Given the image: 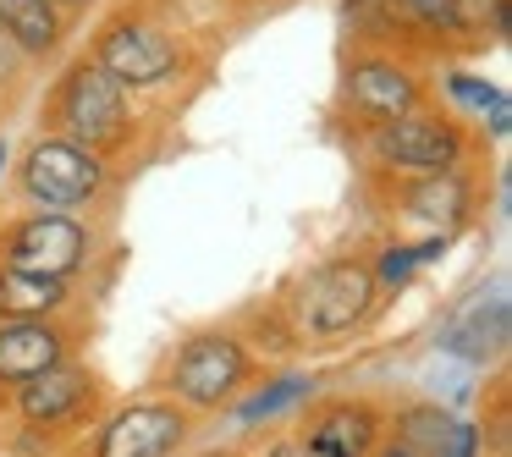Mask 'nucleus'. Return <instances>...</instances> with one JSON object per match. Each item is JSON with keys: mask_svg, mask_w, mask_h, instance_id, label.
<instances>
[{"mask_svg": "<svg viewBox=\"0 0 512 457\" xmlns=\"http://www.w3.org/2000/svg\"><path fill=\"white\" fill-rule=\"evenodd\" d=\"M83 397H89V380H83L78 369H61V364H50L45 375L23 380V413H28L34 424H45V419H61V413H72Z\"/></svg>", "mask_w": 512, "mask_h": 457, "instance_id": "nucleus-12", "label": "nucleus"}, {"mask_svg": "<svg viewBox=\"0 0 512 457\" xmlns=\"http://www.w3.org/2000/svg\"><path fill=\"white\" fill-rule=\"evenodd\" d=\"M369 435H375V419L364 408H336L331 419L314 430V457H364Z\"/></svg>", "mask_w": 512, "mask_h": 457, "instance_id": "nucleus-16", "label": "nucleus"}, {"mask_svg": "<svg viewBox=\"0 0 512 457\" xmlns=\"http://www.w3.org/2000/svg\"><path fill=\"white\" fill-rule=\"evenodd\" d=\"M182 441L177 408H127L105 424L100 457H166Z\"/></svg>", "mask_w": 512, "mask_h": 457, "instance_id": "nucleus-8", "label": "nucleus"}, {"mask_svg": "<svg viewBox=\"0 0 512 457\" xmlns=\"http://www.w3.org/2000/svg\"><path fill=\"white\" fill-rule=\"evenodd\" d=\"M402 424H408V441H413V452H430V457H441V446H446V435H452V424H457V419H446L441 408H413Z\"/></svg>", "mask_w": 512, "mask_h": 457, "instance_id": "nucleus-17", "label": "nucleus"}, {"mask_svg": "<svg viewBox=\"0 0 512 457\" xmlns=\"http://www.w3.org/2000/svg\"><path fill=\"white\" fill-rule=\"evenodd\" d=\"M0 166H6V144H0Z\"/></svg>", "mask_w": 512, "mask_h": 457, "instance_id": "nucleus-25", "label": "nucleus"}, {"mask_svg": "<svg viewBox=\"0 0 512 457\" xmlns=\"http://www.w3.org/2000/svg\"><path fill=\"white\" fill-rule=\"evenodd\" d=\"M369 298H375V276L353 259H336V265L314 270L309 287H303L298 309H303V325L320 336H336V331H353L358 320L369 314Z\"/></svg>", "mask_w": 512, "mask_h": 457, "instance_id": "nucleus-1", "label": "nucleus"}, {"mask_svg": "<svg viewBox=\"0 0 512 457\" xmlns=\"http://www.w3.org/2000/svg\"><path fill=\"white\" fill-rule=\"evenodd\" d=\"M171 380H177V391L188 402L215 408V402L243 380V347H237L232 336H199V342L182 347L177 375H171Z\"/></svg>", "mask_w": 512, "mask_h": 457, "instance_id": "nucleus-4", "label": "nucleus"}, {"mask_svg": "<svg viewBox=\"0 0 512 457\" xmlns=\"http://www.w3.org/2000/svg\"><path fill=\"white\" fill-rule=\"evenodd\" d=\"M507 331H512L507 325V298H479L446 325L441 347L457 353V358H468V364H485V358H496L501 347H507Z\"/></svg>", "mask_w": 512, "mask_h": 457, "instance_id": "nucleus-9", "label": "nucleus"}, {"mask_svg": "<svg viewBox=\"0 0 512 457\" xmlns=\"http://www.w3.org/2000/svg\"><path fill=\"white\" fill-rule=\"evenodd\" d=\"M61 298H67V292H61V276H39V270H6V276H0V314L34 320V314H50Z\"/></svg>", "mask_w": 512, "mask_h": 457, "instance_id": "nucleus-13", "label": "nucleus"}, {"mask_svg": "<svg viewBox=\"0 0 512 457\" xmlns=\"http://www.w3.org/2000/svg\"><path fill=\"white\" fill-rule=\"evenodd\" d=\"M0 78H6V56H0Z\"/></svg>", "mask_w": 512, "mask_h": 457, "instance_id": "nucleus-26", "label": "nucleus"}, {"mask_svg": "<svg viewBox=\"0 0 512 457\" xmlns=\"http://www.w3.org/2000/svg\"><path fill=\"white\" fill-rule=\"evenodd\" d=\"M50 364H61V336L50 325H34V320H17L0 331V380H34L45 375Z\"/></svg>", "mask_w": 512, "mask_h": 457, "instance_id": "nucleus-10", "label": "nucleus"}, {"mask_svg": "<svg viewBox=\"0 0 512 457\" xmlns=\"http://www.w3.org/2000/svg\"><path fill=\"white\" fill-rule=\"evenodd\" d=\"M270 457H314V452H303V446H276Z\"/></svg>", "mask_w": 512, "mask_h": 457, "instance_id": "nucleus-24", "label": "nucleus"}, {"mask_svg": "<svg viewBox=\"0 0 512 457\" xmlns=\"http://www.w3.org/2000/svg\"><path fill=\"white\" fill-rule=\"evenodd\" d=\"M413 12H419L424 23H435V28H463V23H457L452 0H413Z\"/></svg>", "mask_w": 512, "mask_h": 457, "instance_id": "nucleus-22", "label": "nucleus"}, {"mask_svg": "<svg viewBox=\"0 0 512 457\" xmlns=\"http://www.w3.org/2000/svg\"><path fill=\"white\" fill-rule=\"evenodd\" d=\"M452 89L463 94L468 105L490 111V127H496V133H507V100H501V94L490 89V83H474V78H463V72H457V78H452Z\"/></svg>", "mask_w": 512, "mask_h": 457, "instance_id": "nucleus-20", "label": "nucleus"}, {"mask_svg": "<svg viewBox=\"0 0 512 457\" xmlns=\"http://www.w3.org/2000/svg\"><path fill=\"white\" fill-rule=\"evenodd\" d=\"M303 391H309V380H303V375L276 380V386H270V391H259L254 402H243V419H248V424H254V419H270V413H281L287 402H298Z\"/></svg>", "mask_w": 512, "mask_h": 457, "instance_id": "nucleus-18", "label": "nucleus"}, {"mask_svg": "<svg viewBox=\"0 0 512 457\" xmlns=\"http://www.w3.org/2000/svg\"><path fill=\"white\" fill-rule=\"evenodd\" d=\"M61 116H67L72 138L89 149L100 144H116L127 127V105H122V83L111 78L105 67H83L78 78H72L67 100H61Z\"/></svg>", "mask_w": 512, "mask_h": 457, "instance_id": "nucleus-2", "label": "nucleus"}, {"mask_svg": "<svg viewBox=\"0 0 512 457\" xmlns=\"http://www.w3.org/2000/svg\"><path fill=\"white\" fill-rule=\"evenodd\" d=\"M452 6H457V23L463 28H479V23L507 28V6L501 0H452Z\"/></svg>", "mask_w": 512, "mask_h": 457, "instance_id": "nucleus-21", "label": "nucleus"}, {"mask_svg": "<svg viewBox=\"0 0 512 457\" xmlns=\"http://www.w3.org/2000/svg\"><path fill=\"white\" fill-rule=\"evenodd\" d=\"M347 89H353V105L369 116H402L413 111V100H419V89H413V78L402 67H386V61H364V67H353V78H347Z\"/></svg>", "mask_w": 512, "mask_h": 457, "instance_id": "nucleus-11", "label": "nucleus"}, {"mask_svg": "<svg viewBox=\"0 0 512 457\" xmlns=\"http://www.w3.org/2000/svg\"><path fill=\"white\" fill-rule=\"evenodd\" d=\"M391 457H413V452H391Z\"/></svg>", "mask_w": 512, "mask_h": 457, "instance_id": "nucleus-27", "label": "nucleus"}, {"mask_svg": "<svg viewBox=\"0 0 512 457\" xmlns=\"http://www.w3.org/2000/svg\"><path fill=\"white\" fill-rule=\"evenodd\" d=\"M83 226L67 221V215H39V221L17 226L12 232V270H39V276H67V270H78L83 259Z\"/></svg>", "mask_w": 512, "mask_h": 457, "instance_id": "nucleus-5", "label": "nucleus"}, {"mask_svg": "<svg viewBox=\"0 0 512 457\" xmlns=\"http://www.w3.org/2000/svg\"><path fill=\"white\" fill-rule=\"evenodd\" d=\"M380 155L397 160V166H413V171H446L457 160V133L446 122L402 111L380 127Z\"/></svg>", "mask_w": 512, "mask_h": 457, "instance_id": "nucleus-7", "label": "nucleus"}, {"mask_svg": "<svg viewBox=\"0 0 512 457\" xmlns=\"http://www.w3.org/2000/svg\"><path fill=\"white\" fill-rule=\"evenodd\" d=\"M474 446H479V430H468V424H452V435H446L441 457H474Z\"/></svg>", "mask_w": 512, "mask_h": 457, "instance_id": "nucleus-23", "label": "nucleus"}, {"mask_svg": "<svg viewBox=\"0 0 512 457\" xmlns=\"http://www.w3.org/2000/svg\"><path fill=\"white\" fill-rule=\"evenodd\" d=\"M100 67L111 72L116 83H133V89H144V83H160L171 67H177V50H171V39L155 34V28L122 23V28H111V34H105Z\"/></svg>", "mask_w": 512, "mask_h": 457, "instance_id": "nucleus-6", "label": "nucleus"}, {"mask_svg": "<svg viewBox=\"0 0 512 457\" xmlns=\"http://www.w3.org/2000/svg\"><path fill=\"white\" fill-rule=\"evenodd\" d=\"M408 210L419 215V221H430V226H441V232H452V226L463 221V210H468V188L452 177V171H435L430 182H419V188L408 193Z\"/></svg>", "mask_w": 512, "mask_h": 457, "instance_id": "nucleus-14", "label": "nucleus"}, {"mask_svg": "<svg viewBox=\"0 0 512 457\" xmlns=\"http://www.w3.org/2000/svg\"><path fill=\"white\" fill-rule=\"evenodd\" d=\"M441 254V243H424V248H386V259H380V281L386 287H402V281L413 276V265H424V259Z\"/></svg>", "mask_w": 512, "mask_h": 457, "instance_id": "nucleus-19", "label": "nucleus"}, {"mask_svg": "<svg viewBox=\"0 0 512 457\" xmlns=\"http://www.w3.org/2000/svg\"><path fill=\"white\" fill-rule=\"evenodd\" d=\"M0 34H12L23 50H50L61 28L50 0H0Z\"/></svg>", "mask_w": 512, "mask_h": 457, "instance_id": "nucleus-15", "label": "nucleus"}, {"mask_svg": "<svg viewBox=\"0 0 512 457\" xmlns=\"http://www.w3.org/2000/svg\"><path fill=\"white\" fill-rule=\"evenodd\" d=\"M23 182L34 199L45 204H83L94 188H100V166H94V155L83 144H61V138H50V144H34V155H28L23 166Z\"/></svg>", "mask_w": 512, "mask_h": 457, "instance_id": "nucleus-3", "label": "nucleus"}]
</instances>
